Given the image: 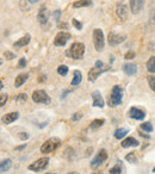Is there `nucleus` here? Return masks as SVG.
<instances>
[{
  "label": "nucleus",
  "mask_w": 155,
  "mask_h": 174,
  "mask_svg": "<svg viewBox=\"0 0 155 174\" xmlns=\"http://www.w3.org/2000/svg\"><path fill=\"white\" fill-rule=\"evenodd\" d=\"M122 95H123V91L122 87L116 85L112 87L111 94L109 97V106L111 107H116L117 105H119L122 103Z\"/></svg>",
  "instance_id": "1"
},
{
  "label": "nucleus",
  "mask_w": 155,
  "mask_h": 174,
  "mask_svg": "<svg viewBox=\"0 0 155 174\" xmlns=\"http://www.w3.org/2000/svg\"><path fill=\"white\" fill-rule=\"evenodd\" d=\"M85 53V44L80 42H75L70 45V48L67 50V55L70 56L74 60H80Z\"/></svg>",
  "instance_id": "2"
},
{
  "label": "nucleus",
  "mask_w": 155,
  "mask_h": 174,
  "mask_svg": "<svg viewBox=\"0 0 155 174\" xmlns=\"http://www.w3.org/2000/svg\"><path fill=\"white\" fill-rule=\"evenodd\" d=\"M59 146H60V140H59V138H56V137L49 138V140H47V141L42 144V147H41V153H42V154H49L51 151H54Z\"/></svg>",
  "instance_id": "3"
},
{
  "label": "nucleus",
  "mask_w": 155,
  "mask_h": 174,
  "mask_svg": "<svg viewBox=\"0 0 155 174\" xmlns=\"http://www.w3.org/2000/svg\"><path fill=\"white\" fill-rule=\"evenodd\" d=\"M93 43L96 47L97 51H101L104 49V44H105V39H104V33L100 29H94L93 30Z\"/></svg>",
  "instance_id": "4"
},
{
  "label": "nucleus",
  "mask_w": 155,
  "mask_h": 174,
  "mask_svg": "<svg viewBox=\"0 0 155 174\" xmlns=\"http://www.w3.org/2000/svg\"><path fill=\"white\" fill-rule=\"evenodd\" d=\"M32 100L35 103H38V104H49L50 103V97L48 95V93L43 91V90H37L32 93Z\"/></svg>",
  "instance_id": "5"
},
{
  "label": "nucleus",
  "mask_w": 155,
  "mask_h": 174,
  "mask_svg": "<svg viewBox=\"0 0 155 174\" xmlns=\"http://www.w3.org/2000/svg\"><path fill=\"white\" fill-rule=\"evenodd\" d=\"M48 163H49V159L48 157H41V159L36 160L34 163H31L30 166H29V169L34 171V172H41V171H43L44 168L48 166Z\"/></svg>",
  "instance_id": "6"
},
{
  "label": "nucleus",
  "mask_w": 155,
  "mask_h": 174,
  "mask_svg": "<svg viewBox=\"0 0 155 174\" xmlns=\"http://www.w3.org/2000/svg\"><path fill=\"white\" fill-rule=\"evenodd\" d=\"M70 37H72V35H70L69 32H66V31L59 32V33L55 36L54 44L57 45V47H63L65 44L68 42V39H70Z\"/></svg>",
  "instance_id": "7"
},
{
  "label": "nucleus",
  "mask_w": 155,
  "mask_h": 174,
  "mask_svg": "<svg viewBox=\"0 0 155 174\" xmlns=\"http://www.w3.org/2000/svg\"><path fill=\"white\" fill-rule=\"evenodd\" d=\"M125 39H127L125 35H117L115 32H110L109 36H107V41H109V44L111 47H116L118 44L123 43Z\"/></svg>",
  "instance_id": "8"
},
{
  "label": "nucleus",
  "mask_w": 155,
  "mask_h": 174,
  "mask_svg": "<svg viewBox=\"0 0 155 174\" xmlns=\"http://www.w3.org/2000/svg\"><path fill=\"white\" fill-rule=\"evenodd\" d=\"M106 159H107V153H106L105 149H100L98 151V154L96 155V157L92 160L91 162V167L92 168H97L98 166H100L103 162L105 161Z\"/></svg>",
  "instance_id": "9"
},
{
  "label": "nucleus",
  "mask_w": 155,
  "mask_h": 174,
  "mask_svg": "<svg viewBox=\"0 0 155 174\" xmlns=\"http://www.w3.org/2000/svg\"><path fill=\"white\" fill-rule=\"evenodd\" d=\"M116 16H117V18L121 22H125L127 18H128V7L123 5V4L117 5V7H116Z\"/></svg>",
  "instance_id": "10"
},
{
  "label": "nucleus",
  "mask_w": 155,
  "mask_h": 174,
  "mask_svg": "<svg viewBox=\"0 0 155 174\" xmlns=\"http://www.w3.org/2000/svg\"><path fill=\"white\" fill-rule=\"evenodd\" d=\"M49 16H50V13H49V11H48V8L45 6H42L39 8V11H38L37 20L41 24H45V23L48 22V19H49Z\"/></svg>",
  "instance_id": "11"
},
{
  "label": "nucleus",
  "mask_w": 155,
  "mask_h": 174,
  "mask_svg": "<svg viewBox=\"0 0 155 174\" xmlns=\"http://www.w3.org/2000/svg\"><path fill=\"white\" fill-rule=\"evenodd\" d=\"M146 0H130V11L134 14H137L144 6Z\"/></svg>",
  "instance_id": "12"
},
{
  "label": "nucleus",
  "mask_w": 155,
  "mask_h": 174,
  "mask_svg": "<svg viewBox=\"0 0 155 174\" xmlns=\"http://www.w3.org/2000/svg\"><path fill=\"white\" fill-rule=\"evenodd\" d=\"M92 99H93V106L94 107H104V99H103V97H101V94H100L99 91H94L92 93Z\"/></svg>",
  "instance_id": "13"
},
{
  "label": "nucleus",
  "mask_w": 155,
  "mask_h": 174,
  "mask_svg": "<svg viewBox=\"0 0 155 174\" xmlns=\"http://www.w3.org/2000/svg\"><path fill=\"white\" fill-rule=\"evenodd\" d=\"M129 116L132 119H136V120H142L146 117V113L142 110H138L137 107H131L130 111H129Z\"/></svg>",
  "instance_id": "14"
},
{
  "label": "nucleus",
  "mask_w": 155,
  "mask_h": 174,
  "mask_svg": "<svg viewBox=\"0 0 155 174\" xmlns=\"http://www.w3.org/2000/svg\"><path fill=\"white\" fill-rule=\"evenodd\" d=\"M123 72L129 76L135 75L137 72V66L134 63H125V64H123Z\"/></svg>",
  "instance_id": "15"
},
{
  "label": "nucleus",
  "mask_w": 155,
  "mask_h": 174,
  "mask_svg": "<svg viewBox=\"0 0 155 174\" xmlns=\"http://www.w3.org/2000/svg\"><path fill=\"white\" fill-rule=\"evenodd\" d=\"M19 117V113L18 112H10V113H6L4 117H3V122L5 124H11L13 123L16 119H18Z\"/></svg>",
  "instance_id": "16"
},
{
  "label": "nucleus",
  "mask_w": 155,
  "mask_h": 174,
  "mask_svg": "<svg viewBox=\"0 0 155 174\" xmlns=\"http://www.w3.org/2000/svg\"><path fill=\"white\" fill-rule=\"evenodd\" d=\"M30 39H31V36L28 33V35H25L24 37L19 38L18 41L13 44V47H14V48H23V47H25L26 44H29Z\"/></svg>",
  "instance_id": "17"
},
{
  "label": "nucleus",
  "mask_w": 155,
  "mask_h": 174,
  "mask_svg": "<svg viewBox=\"0 0 155 174\" xmlns=\"http://www.w3.org/2000/svg\"><path fill=\"white\" fill-rule=\"evenodd\" d=\"M104 70H106V69H97L96 67L91 68V70L88 72V81H94Z\"/></svg>",
  "instance_id": "18"
},
{
  "label": "nucleus",
  "mask_w": 155,
  "mask_h": 174,
  "mask_svg": "<svg viewBox=\"0 0 155 174\" xmlns=\"http://www.w3.org/2000/svg\"><path fill=\"white\" fill-rule=\"evenodd\" d=\"M121 144H122L123 148H129V147H137L138 142H137V140H135L134 137H128L124 141H122Z\"/></svg>",
  "instance_id": "19"
},
{
  "label": "nucleus",
  "mask_w": 155,
  "mask_h": 174,
  "mask_svg": "<svg viewBox=\"0 0 155 174\" xmlns=\"http://www.w3.org/2000/svg\"><path fill=\"white\" fill-rule=\"evenodd\" d=\"M28 78H29V74H28V73H22V74H19L18 76L16 78V81H14L16 87H20L22 85H24V82L28 80Z\"/></svg>",
  "instance_id": "20"
},
{
  "label": "nucleus",
  "mask_w": 155,
  "mask_h": 174,
  "mask_svg": "<svg viewBox=\"0 0 155 174\" xmlns=\"http://www.w3.org/2000/svg\"><path fill=\"white\" fill-rule=\"evenodd\" d=\"M82 79V74L80 70H74L73 72V79H72V86H76L81 82Z\"/></svg>",
  "instance_id": "21"
},
{
  "label": "nucleus",
  "mask_w": 155,
  "mask_h": 174,
  "mask_svg": "<svg viewBox=\"0 0 155 174\" xmlns=\"http://www.w3.org/2000/svg\"><path fill=\"white\" fill-rule=\"evenodd\" d=\"M11 166H12V161H11L10 159L4 160V161L1 162V165H0V172H1V173H5V172H7V171L10 169Z\"/></svg>",
  "instance_id": "22"
},
{
  "label": "nucleus",
  "mask_w": 155,
  "mask_h": 174,
  "mask_svg": "<svg viewBox=\"0 0 155 174\" xmlns=\"http://www.w3.org/2000/svg\"><path fill=\"white\" fill-rule=\"evenodd\" d=\"M92 5V0H78L73 4V7L79 8V7H87Z\"/></svg>",
  "instance_id": "23"
},
{
  "label": "nucleus",
  "mask_w": 155,
  "mask_h": 174,
  "mask_svg": "<svg viewBox=\"0 0 155 174\" xmlns=\"http://www.w3.org/2000/svg\"><path fill=\"white\" fill-rule=\"evenodd\" d=\"M125 135H128V129H125V128H119V129H117V130L115 131V137L117 140L123 138Z\"/></svg>",
  "instance_id": "24"
},
{
  "label": "nucleus",
  "mask_w": 155,
  "mask_h": 174,
  "mask_svg": "<svg viewBox=\"0 0 155 174\" xmlns=\"http://www.w3.org/2000/svg\"><path fill=\"white\" fill-rule=\"evenodd\" d=\"M147 69L150 73H155V56H152L147 62Z\"/></svg>",
  "instance_id": "25"
},
{
  "label": "nucleus",
  "mask_w": 155,
  "mask_h": 174,
  "mask_svg": "<svg viewBox=\"0 0 155 174\" xmlns=\"http://www.w3.org/2000/svg\"><path fill=\"white\" fill-rule=\"evenodd\" d=\"M104 123H105L104 119H94V120L91 122V128H92V129H98V128H100Z\"/></svg>",
  "instance_id": "26"
},
{
  "label": "nucleus",
  "mask_w": 155,
  "mask_h": 174,
  "mask_svg": "<svg viewBox=\"0 0 155 174\" xmlns=\"http://www.w3.org/2000/svg\"><path fill=\"white\" fill-rule=\"evenodd\" d=\"M141 129L143 131H147V132H152L153 131V125H152L150 122H144V123L141 124Z\"/></svg>",
  "instance_id": "27"
},
{
  "label": "nucleus",
  "mask_w": 155,
  "mask_h": 174,
  "mask_svg": "<svg viewBox=\"0 0 155 174\" xmlns=\"http://www.w3.org/2000/svg\"><path fill=\"white\" fill-rule=\"evenodd\" d=\"M57 73L62 76H65V75L68 74V67L67 66H65V64H61V66H59L57 67Z\"/></svg>",
  "instance_id": "28"
},
{
  "label": "nucleus",
  "mask_w": 155,
  "mask_h": 174,
  "mask_svg": "<svg viewBox=\"0 0 155 174\" xmlns=\"http://www.w3.org/2000/svg\"><path fill=\"white\" fill-rule=\"evenodd\" d=\"M125 160L128 162H130V163H135L137 161L136 159V155H135V153H129L128 155L125 156Z\"/></svg>",
  "instance_id": "29"
},
{
  "label": "nucleus",
  "mask_w": 155,
  "mask_h": 174,
  "mask_svg": "<svg viewBox=\"0 0 155 174\" xmlns=\"http://www.w3.org/2000/svg\"><path fill=\"white\" fill-rule=\"evenodd\" d=\"M122 173V168H121V165H116L110 169V174H121Z\"/></svg>",
  "instance_id": "30"
},
{
  "label": "nucleus",
  "mask_w": 155,
  "mask_h": 174,
  "mask_svg": "<svg viewBox=\"0 0 155 174\" xmlns=\"http://www.w3.org/2000/svg\"><path fill=\"white\" fill-rule=\"evenodd\" d=\"M148 84H149V87L152 88V91L155 92V76H153V75L148 76Z\"/></svg>",
  "instance_id": "31"
},
{
  "label": "nucleus",
  "mask_w": 155,
  "mask_h": 174,
  "mask_svg": "<svg viewBox=\"0 0 155 174\" xmlns=\"http://www.w3.org/2000/svg\"><path fill=\"white\" fill-rule=\"evenodd\" d=\"M72 23H73V25L75 26V29L76 30H81L82 29V24H81L79 20H76V19H72Z\"/></svg>",
  "instance_id": "32"
},
{
  "label": "nucleus",
  "mask_w": 155,
  "mask_h": 174,
  "mask_svg": "<svg viewBox=\"0 0 155 174\" xmlns=\"http://www.w3.org/2000/svg\"><path fill=\"white\" fill-rule=\"evenodd\" d=\"M82 118V113L81 112H75L74 115L72 116V120L73 122H76V120H79V119Z\"/></svg>",
  "instance_id": "33"
},
{
  "label": "nucleus",
  "mask_w": 155,
  "mask_h": 174,
  "mask_svg": "<svg viewBox=\"0 0 155 174\" xmlns=\"http://www.w3.org/2000/svg\"><path fill=\"white\" fill-rule=\"evenodd\" d=\"M0 97H1V98H0V106H4L5 105V103L7 101V94L3 93Z\"/></svg>",
  "instance_id": "34"
},
{
  "label": "nucleus",
  "mask_w": 155,
  "mask_h": 174,
  "mask_svg": "<svg viewBox=\"0 0 155 174\" xmlns=\"http://www.w3.org/2000/svg\"><path fill=\"white\" fill-rule=\"evenodd\" d=\"M53 16H54V18L56 19V22H60V17H61V11L60 10H56L53 12Z\"/></svg>",
  "instance_id": "35"
},
{
  "label": "nucleus",
  "mask_w": 155,
  "mask_h": 174,
  "mask_svg": "<svg viewBox=\"0 0 155 174\" xmlns=\"http://www.w3.org/2000/svg\"><path fill=\"white\" fill-rule=\"evenodd\" d=\"M134 57H135V53H134V51H128V53L125 54V56H124L125 60H131V59H134Z\"/></svg>",
  "instance_id": "36"
},
{
  "label": "nucleus",
  "mask_w": 155,
  "mask_h": 174,
  "mask_svg": "<svg viewBox=\"0 0 155 174\" xmlns=\"http://www.w3.org/2000/svg\"><path fill=\"white\" fill-rule=\"evenodd\" d=\"M4 56L6 57L7 60H13V59H14V54L11 53V51H5V53H4Z\"/></svg>",
  "instance_id": "37"
},
{
  "label": "nucleus",
  "mask_w": 155,
  "mask_h": 174,
  "mask_svg": "<svg viewBox=\"0 0 155 174\" xmlns=\"http://www.w3.org/2000/svg\"><path fill=\"white\" fill-rule=\"evenodd\" d=\"M26 99H28V95H26L25 93H20L18 95V98H17V100H18V101H25Z\"/></svg>",
  "instance_id": "38"
},
{
  "label": "nucleus",
  "mask_w": 155,
  "mask_h": 174,
  "mask_svg": "<svg viewBox=\"0 0 155 174\" xmlns=\"http://www.w3.org/2000/svg\"><path fill=\"white\" fill-rule=\"evenodd\" d=\"M25 64H26V60L23 57V59H20V60H19L18 68H23V67H25Z\"/></svg>",
  "instance_id": "39"
},
{
  "label": "nucleus",
  "mask_w": 155,
  "mask_h": 174,
  "mask_svg": "<svg viewBox=\"0 0 155 174\" xmlns=\"http://www.w3.org/2000/svg\"><path fill=\"white\" fill-rule=\"evenodd\" d=\"M103 66H104V64H103V62H101L100 60L96 61V63H94V67H96L97 69H101V68H103Z\"/></svg>",
  "instance_id": "40"
},
{
  "label": "nucleus",
  "mask_w": 155,
  "mask_h": 174,
  "mask_svg": "<svg viewBox=\"0 0 155 174\" xmlns=\"http://www.w3.org/2000/svg\"><path fill=\"white\" fill-rule=\"evenodd\" d=\"M19 135H20L19 137H20L22 140H26V138L29 137V136H28V134H19Z\"/></svg>",
  "instance_id": "41"
},
{
  "label": "nucleus",
  "mask_w": 155,
  "mask_h": 174,
  "mask_svg": "<svg viewBox=\"0 0 155 174\" xmlns=\"http://www.w3.org/2000/svg\"><path fill=\"white\" fill-rule=\"evenodd\" d=\"M67 26H68V25L66 24V23H62V24H59V28H60V29H62V28H65V29H67Z\"/></svg>",
  "instance_id": "42"
},
{
  "label": "nucleus",
  "mask_w": 155,
  "mask_h": 174,
  "mask_svg": "<svg viewBox=\"0 0 155 174\" xmlns=\"http://www.w3.org/2000/svg\"><path fill=\"white\" fill-rule=\"evenodd\" d=\"M25 147H26V144H22L20 147H17V148H16V150H22V149H24Z\"/></svg>",
  "instance_id": "43"
},
{
  "label": "nucleus",
  "mask_w": 155,
  "mask_h": 174,
  "mask_svg": "<svg viewBox=\"0 0 155 174\" xmlns=\"http://www.w3.org/2000/svg\"><path fill=\"white\" fill-rule=\"evenodd\" d=\"M29 1H30L31 4H36V3H37L38 0H29Z\"/></svg>",
  "instance_id": "44"
},
{
  "label": "nucleus",
  "mask_w": 155,
  "mask_h": 174,
  "mask_svg": "<svg viewBox=\"0 0 155 174\" xmlns=\"http://www.w3.org/2000/svg\"><path fill=\"white\" fill-rule=\"evenodd\" d=\"M67 174H79L78 172H72V173H67Z\"/></svg>",
  "instance_id": "45"
},
{
  "label": "nucleus",
  "mask_w": 155,
  "mask_h": 174,
  "mask_svg": "<svg viewBox=\"0 0 155 174\" xmlns=\"http://www.w3.org/2000/svg\"><path fill=\"white\" fill-rule=\"evenodd\" d=\"M153 19H154V20H155V13H154V16H153Z\"/></svg>",
  "instance_id": "46"
},
{
  "label": "nucleus",
  "mask_w": 155,
  "mask_h": 174,
  "mask_svg": "<svg viewBox=\"0 0 155 174\" xmlns=\"http://www.w3.org/2000/svg\"><path fill=\"white\" fill-rule=\"evenodd\" d=\"M153 172H155V167H154V168H153Z\"/></svg>",
  "instance_id": "47"
},
{
  "label": "nucleus",
  "mask_w": 155,
  "mask_h": 174,
  "mask_svg": "<svg viewBox=\"0 0 155 174\" xmlns=\"http://www.w3.org/2000/svg\"><path fill=\"white\" fill-rule=\"evenodd\" d=\"M93 174H99V173H93Z\"/></svg>",
  "instance_id": "48"
}]
</instances>
